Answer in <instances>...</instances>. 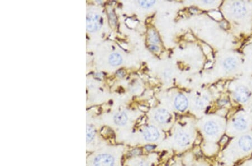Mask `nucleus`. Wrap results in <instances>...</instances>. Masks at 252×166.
I'll use <instances>...</instances> for the list:
<instances>
[{
  "mask_svg": "<svg viewBox=\"0 0 252 166\" xmlns=\"http://www.w3.org/2000/svg\"><path fill=\"white\" fill-rule=\"evenodd\" d=\"M122 58L118 53H113L109 57V62L112 66H118L122 63Z\"/></svg>",
  "mask_w": 252,
  "mask_h": 166,
  "instance_id": "14",
  "label": "nucleus"
},
{
  "mask_svg": "<svg viewBox=\"0 0 252 166\" xmlns=\"http://www.w3.org/2000/svg\"><path fill=\"white\" fill-rule=\"evenodd\" d=\"M250 96V90L244 86H240L236 89L234 97L240 103H244L248 101Z\"/></svg>",
  "mask_w": 252,
  "mask_h": 166,
  "instance_id": "3",
  "label": "nucleus"
},
{
  "mask_svg": "<svg viewBox=\"0 0 252 166\" xmlns=\"http://www.w3.org/2000/svg\"><path fill=\"white\" fill-rule=\"evenodd\" d=\"M149 40L152 44H157L159 42V38L155 31H150L149 33Z\"/></svg>",
  "mask_w": 252,
  "mask_h": 166,
  "instance_id": "16",
  "label": "nucleus"
},
{
  "mask_svg": "<svg viewBox=\"0 0 252 166\" xmlns=\"http://www.w3.org/2000/svg\"><path fill=\"white\" fill-rule=\"evenodd\" d=\"M175 141L182 147L188 145L191 142V137L188 134L184 131H179L175 136Z\"/></svg>",
  "mask_w": 252,
  "mask_h": 166,
  "instance_id": "7",
  "label": "nucleus"
},
{
  "mask_svg": "<svg viewBox=\"0 0 252 166\" xmlns=\"http://www.w3.org/2000/svg\"><path fill=\"white\" fill-rule=\"evenodd\" d=\"M207 103V98L206 97H201L198 98L196 101V106L197 108L202 109L205 108V106Z\"/></svg>",
  "mask_w": 252,
  "mask_h": 166,
  "instance_id": "15",
  "label": "nucleus"
},
{
  "mask_svg": "<svg viewBox=\"0 0 252 166\" xmlns=\"http://www.w3.org/2000/svg\"><path fill=\"white\" fill-rule=\"evenodd\" d=\"M233 125L237 130H243L247 128L248 123L247 120L243 117H238L234 119Z\"/></svg>",
  "mask_w": 252,
  "mask_h": 166,
  "instance_id": "11",
  "label": "nucleus"
},
{
  "mask_svg": "<svg viewBox=\"0 0 252 166\" xmlns=\"http://www.w3.org/2000/svg\"><path fill=\"white\" fill-rule=\"evenodd\" d=\"M233 14L238 18L244 17L247 12V8L244 3L241 1H235L233 3L231 7Z\"/></svg>",
  "mask_w": 252,
  "mask_h": 166,
  "instance_id": "4",
  "label": "nucleus"
},
{
  "mask_svg": "<svg viewBox=\"0 0 252 166\" xmlns=\"http://www.w3.org/2000/svg\"><path fill=\"white\" fill-rule=\"evenodd\" d=\"M204 129L206 133L210 136L215 135L219 131V127L216 124V122L212 121L206 122L204 127Z\"/></svg>",
  "mask_w": 252,
  "mask_h": 166,
  "instance_id": "10",
  "label": "nucleus"
},
{
  "mask_svg": "<svg viewBox=\"0 0 252 166\" xmlns=\"http://www.w3.org/2000/svg\"><path fill=\"white\" fill-rule=\"evenodd\" d=\"M155 2V1H141L139 2L141 6L144 7H150L152 5H154Z\"/></svg>",
  "mask_w": 252,
  "mask_h": 166,
  "instance_id": "18",
  "label": "nucleus"
},
{
  "mask_svg": "<svg viewBox=\"0 0 252 166\" xmlns=\"http://www.w3.org/2000/svg\"><path fill=\"white\" fill-rule=\"evenodd\" d=\"M174 105L178 110L180 111L186 110L188 106V101L187 97L183 95H178L175 99Z\"/></svg>",
  "mask_w": 252,
  "mask_h": 166,
  "instance_id": "6",
  "label": "nucleus"
},
{
  "mask_svg": "<svg viewBox=\"0 0 252 166\" xmlns=\"http://www.w3.org/2000/svg\"><path fill=\"white\" fill-rule=\"evenodd\" d=\"M239 145L241 150L248 152L252 149V138L250 136H243L239 141Z\"/></svg>",
  "mask_w": 252,
  "mask_h": 166,
  "instance_id": "9",
  "label": "nucleus"
},
{
  "mask_svg": "<svg viewBox=\"0 0 252 166\" xmlns=\"http://www.w3.org/2000/svg\"><path fill=\"white\" fill-rule=\"evenodd\" d=\"M171 118L170 114L165 109H159L155 113V118L157 122L165 124L169 122Z\"/></svg>",
  "mask_w": 252,
  "mask_h": 166,
  "instance_id": "8",
  "label": "nucleus"
},
{
  "mask_svg": "<svg viewBox=\"0 0 252 166\" xmlns=\"http://www.w3.org/2000/svg\"><path fill=\"white\" fill-rule=\"evenodd\" d=\"M223 65L225 69L228 71H231L235 69L238 66V62L235 58L233 57L227 58L225 60Z\"/></svg>",
  "mask_w": 252,
  "mask_h": 166,
  "instance_id": "12",
  "label": "nucleus"
},
{
  "mask_svg": "<svg viewBox=\"0 0 252 166\" xmlns=\"http://www.w3.org/2000/svg\"><path fill=\"white\" fill-rule=\"evenodd\" d=\"M100 17L95 14H89L86 18V28L88 30L94 32L100 28Z\"/></svg>",
  "mask_w": 252,
  "mask_h": 166,
  "instance_id": "1",
  "label": "nucleus"
},
{
  "mask_svg": "<svg viewBox=\"0 0 252 166\" xmlns=\"http://www.w3.org/2000/svg\"><path fill=\"white\" fill-rule=\"evenodd\" d=\"M139 166H147V164H146L145 162L142 161L139 164Z\"/></svg>",
  "mask_w": 252,
  "mask_h": 166,
  "instance_id": "21",
  "label": "nucleus"
},
{
  "mask_svg": "<svg viewBox=\"0 0 252 166\" xmlns=\"http://www.w3.org/2000/svg\"><path fill=\"white\" fill-rule=\"evenodd\" d=\"M95 133L94 129L90 126L86 127V141L88 142L91 141L94 137Z\"/></svg>",
  "mask_w": 252,
  "mask_h": 166,
  "instance_id": "17",
  "label": "nucleus"
},
{
  "mask_svg": "<svg viewBox=\"0 0 252 166\" xmlns=\"http://www.w3.org/2000/svg\"><path fill=\"white\" fill-rule=\"evenodd\" d=\"M114 160L112 155L102 154L97 156L94 161V166H113Z\"/></svg>",
  "mask_w": 252,
  "mask_h": 166,
  "instance_id": "2",
  "label": "nucleus"
},
{
  "mask_svg": "<svg viewBox=\"0 0 252 166\" xmlns=\"http://www.w3.org/2000/svg\"><path fill=\"white\" fill-rule=\"evenodd\" d=\"M150 48L151 50L154 51V52H158V50H159V48L156 47V45H151L150 46Z\"/></svg>",
  "mask_w": 252,
  "mask_h": 166,
  "instance_id": "19",
  "label": "nucleus"
},
{
  "mask_svg": "<svg viewBox=\"0 0 252 166\" xmlns=\"http://www.w3.org/2000/svg\"><path fill=\"white\" fill-rule=\"evenodd\" d=\"M159 136L160 134L158 129L154 126H149L144 131V138L147 141H155L159 138Z\"/></svg>",
  "mask_w": 252,
  "mask_h": 166,
  "instance_id": "5",
  "label": "nucleus"
},
{
  "mask_svg": "<svg viewBox=\"0 0 252 166\" xmlns=\"http://www.w3.org/2000/svg\"><path fill=\"white\" fill-rule=\"evenodd\" d=\"M146 149L147 150H149V151H150V150H154V148L155 147L154 146H153V145H148L147 146H146Z\"/></svg>",
  "mask_w": 252,
  "mask_h": 166,
  "instance_id": "20",
  "label": "nucleus"
},
{
  "mask_svg": "<svg viewBox=\"0 0 252 166\" xmlns=\"http://www.w3.org/2000/svg\"><path fill=\"white\" fill-rule=\"evenodd\" d=\"M127 116L125 113H116V115L114 116V122L116 124L119 125H123L126 124L127 122Z\"/></svg>",
  "mask_w": 252,
  "mask_h": 166,
  "instance_id": "13",
  "label": "nucleus"
}]
</instances>
